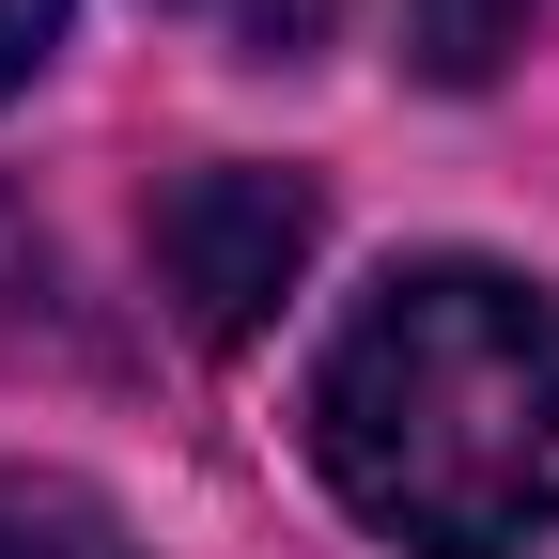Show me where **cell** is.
<instances>
[{
  "label": "cell",
  "instance_id": "cell-6",
  "mask_svg": "<svg viewBox=\"0 0 559 559\" xmlns=\"http://www.w3.org/2000/svg\"><path fill=\"white\" fill-rule=\"evenodd\" d=\"M47 47H62V0H0V94H16Z\"/></svg>",
  "mask_w": 559,
  "mask_h": 559
},
{
  "label": "cell",
  "instance_id": "cell-5",
  "mask_svg": "<svg viewBox=\"0 0 559 559\" xmlns=\"http://www.w3.org/2000/svg\"><path fill=\"white\" fill-rule=\"evenodd\" d=\"M171 16L234 32V47H326V32H342V0H171Z\"/></svg>",
  "mask_w": 559,
  "mask_h": 559
},
{
  "label": "cell",
  "instance_id": "cell-4",
  "mask_svg": "<svg viewBox=\"0 0 559 559\" xmlns=\"http://www.w3.org/2000/svg\"><path fill=\"white\" fill-rule=\"evenodd\" d=\"M528 16H544V0H404V62H419L436 94H481V79L528 47Z\"/></svg>",
  "mask_w": 559,
  "mask_h": 559
},
{
  "label": "cell",
  "instance_id": "cell-1",
  "mask_svg": "<svg viewBox=\"0 0 559 559\" xmlns=\"http://www.w3.org/2000/svg\"><path fill=\"white\" fill-rule=\"evenodd\" d=\"M311 466L419 559H498L559 513V296L513 264H389L311 358Z\"/></svg>",
  "mask_w": 559,
  "mask_h": 559
},
{
  "label": "cell",
  "instance_id": "cell-2",
  "mask_svg": "<svg viewBox=\"0 0 559 559\" xmlns=\"http://www.w3.org/2000/svg\"><path fill=\"white\" fill-rule=\"evenodd\" d=\"M311 234H326L311 171H264V156H218V171H187V187L156 202V280H171L187 342H249L280 296H296Z\"/></svg>",
  "mask_w": 559,
  "mask_h": 559
},
{
  "label": "cell",
  "instance_id": "cell-3",
  "mask_svg": "<svg viewBox=\"0 0 559 559\" xmlns=\"http://www.w3.org/2000/svg\"><path fill=\"white\" fill-rule=\"evenodd\" d=\"M0 559H140L124 513L94 498V481H62V466H0Z\"/></svg>",
  "mask_w": 559,
  "mask_h": 559
}]
</instances>
